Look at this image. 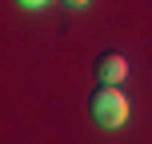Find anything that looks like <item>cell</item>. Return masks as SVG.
<instances>
[{
    "label": "cell",
    "mask_w": 152,
    "mask_h": 144,
    "mask_svg": "<svg viewBox=\"0 0 152 144\" xmlns=\"http://www.w3.org/2000/svg\"><path fill=\"white\" fill-rule=\"evenodd\" d=\"M88 112H92V120H96L100 128H120V124L128 120V96H124L120 88L100 84V88L92 92V100H88Z\"/></svg>",
    "instance_id": "1"
},
{
    "label": "cell",
    "mask_w": 152,
    "mask_h": 144,
    "mask_svg": "<svg viewBox=\"0 0 152 144\" xmlns=\"http://www.w3.org/2000/svg\"><path fill=\"white\" fill-rule=\"evenodd\" d=\"M92 72H96V80H100V84H108V88H120L124 76H128V60H124L120 52H104V56L96 60V68H92Z\"/></svg>",
    "instance_id": "2"
},
{
    "label": "cell",
    "mask_w": 152,
    "mask_h": 144,
    "mask_svg": "<svg viewBox=\"0 0 152 144\" xmlns=\"http://www.w3.org/2000/svg\"><path fill=\"white\" fill-rule=\"evenodd\" d=\"M88 4H92V0H64V8H72V12H84Z\"/></svg>",
    "instance_id": "4"
},
{
    "label": "cell",
    "mask_w": 152,
    "mask_h": 144,
    "mask_svg": "<svg viewBox=\"0 0 152 144\" xmlns=\"http://www.w3.org/2000/svg\"><path fill=\"white\" fill-rule=\"evenodd\" d=\"M16 4H20V8H28V12H36V8H44L48 0H16Z\"/></svg>",
    "instance_id": "3"
}]
</instances>
